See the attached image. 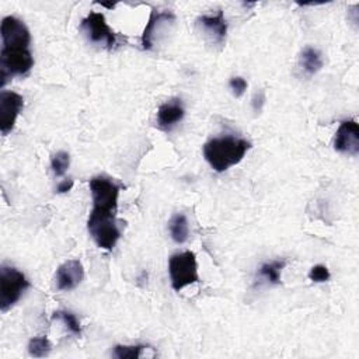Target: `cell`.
<instances>
[{"label":"cell","mask_w":359,"mask_h":359,"mask_svg":"<svg viewBox=\"0 0 359 359\" xmlns=\"http://www.w3.org/2000/svg\"><path fill=\"white\" fill-rule=\"evenodd\" d=\"M93 208L87 219V230L93 241L105 251H112L122 236L116 219L118 198L122 184L108 175H95L90 180Z\"/></svg>","instance_id":"1"},{"label":"cell","mask_w":359,"mask_h":359,"mask_svg":"<svg viewBox=\"0 0 359 359\" xmlns=\"http://www.w3.org/2000/svg\"><path fill=\"white\" fill-rule=\"evenodd\" d=\"M0 86L14 77L27 76L34 67L31 34L25 22L14 15H6L0 25Z\"/></svg>","instance_id":"2"},{"label":"cell","mask_w":359,"mask_h":359,"mask_svg":"<svg viewBox=\"0 0 359 359\" xmlns=\"http://www.w3.org/2000/svg\"><path fill=\"white\" fill-rule=\"evenodd\" d=\"M251 149V143L238 136L224 135L209 139L203 144V157L216 172H224L238 164Z\"/></svg>","instance_id":"3"},{"label":"cell","mask_w":359,"mask_h":359,"mask_svg":"<svg viewBox=\"0 0 359 359\" xmlns=\"http://www.w3.org/2000/svg\"><path fill=\"white\" fill-rule=\"evenodd\" d=\"M79 29L90 43L102 46L108 50H114L122 42V36L112 31L105 20V15L100 11H90L81 20Z\"/></svg>","instance_id":"4"},{"label":"cell","mask_w":359,"mask_h":359,"mask_svg":"<svg viewBox=\"0 0 359 359\" xmlns=\"http://www.w3.org/2000/svg\"><path fill=\"white\" fill-rule=\"evenodd\" d=\"M31 287L27 276L15 266L3 264L0 266V309L7 311Z\"/></svg>","instance_id":"5"},{"label":"cell","mask_w":359,"mask_h":359,"mask_svg":"<svg viewBox=\"0 0 359 359\" xmlns=\"http://www.w3.org/2000/svg\"><path fill=\"white\" fill-rule=\"evenodd\" d=\"M168 275L171 287L175 292L196 283L199 280V273L195 252L187 250L172 254L168 259Z\"/></svg>","instance_id":"6"},{"label":"cell","mask_w":359,"mask_h":359,"mask_svg":"<svg viewBox=\"0 0 359 359\" xmlns=\"http://www.w3.org/2000/svg\"><path fill=\"white\" fill-rule=\"evenodd\" d=\"M196 27L203 34L205 39L217 46H223L227 35V21L224 13L217 10L215 14H202L196 18Z\"/></svg>","instance_id":"7"},{"label":"cell","mask_w":359,"mask_h":359,"mask_svg":"<svg viewBox=\"0 0 359 359\" xmlns=\"http://www.w3.org/2000/svg\"><path fill=\"white\" fill-rule=\"evenodd\" d=\"M24 107L21 94L11 90H1L0 93V130L8 135L17 122V118Z\"/></svg>","instance_id":"8"},{"label":"cell","mask_w":359,"mask_h":359,"mask_svg":"<svg viewBox=\"0 0 359 359\" xmlns=\"http://www.w3.org/2000/svg\"><path fill=\"white\" fill-rule=\"evenodd\" d=\"M175 22V14L170 10H151L150 17L142 34V48L151 50L156 46V36H160L165 28Z\"/></svg>","instance_id":"9"},{"label":"cell","mask_w":359,"mask_h":359,"mask_svg":"<svg viewBox=\"0 0 359 359\" xmlns=\"http://www.w3.org/2000/svg\"><path fill=\"white\" fill-rule=\"evenodd\" d=\"M334 150L341 154L358 156L359 154V125L353 119L341 121L335 136Z\"/></svg>","instance_id":"10"},{"label":"cell","mask_w":359,"mask_h":359,"mask_svg":"<svg viewBox=\"0 0 359 359\" xmlns=\"http://www.w3.org/2000/svg\"><path fill=\"white\" fill-rule=\"evenodd\" d=\"M55 285L60 292L76 289L84 279V266L80 259L73 258L60 264L55 272Z\"/></svg>","instance_id":"11"},{"label":"cell","mask_w":359,"mask_h":359,"mask_svg":"<svg viewBox=\"0 0 359 359\" xmlns=\"http://www.w3.org/2000/svg\"><path fill=\"white\" fill-rule=\"evenodd\" d=\"M185 116V107L181 98H170L163 102L156 114V126L163 132H171Z\"/></svg>","instance_id":"12"},{"label":"cell","mask_w":359,"mask_h":359,"mask_svg":"<svg viewBox=\"0 0 359 359\" xmlns=\"http://www.w3.org/2000/svg\"><path fill=\"white\" fill-rule=\"evenodd\" d=\"M323 65H324L323 55L318 49L313 46H306L302 49L299 55V67L306 76L309 77L314 76L323 69Z\"/></svg>","instance_id":"13"},{"label":"cell","mask_w":359,"mask_h":359,"mask_svg":"<svg viewBox=\"0 0 359 359\" xmlns=\"http://www.w3.org/2000/svg\"><path fill=\"white\" fill-rule=\"evenodd\" d=\"M170 236L177 244H184L189 238V226L188 219L184 213H175L168 222Z\"/></svg>","instance_id":"14"},{"label":"cell","mask_w":359,"mask_h":359,"mask_svg":"<svg viewBox=\"0 0 359 359\" xmlns=\"http://www.w3.org/2000/svg\"><path fill=\"white\" fill-rule=\"evenodd\" d=\"M285 265H286L285 259L266 261L259 266L257 276L264 279L269 285H279L280 283V272L285 268Z\"/></svg>","instance_id":"15"},{"label":"cell","mask_w":359,"mask_h":359,"mask_svg":"<svg viewBox=\"0 0 359 359\" xmlns=\"http://www.w3.org/2000/svg\"><path fill=\"white\" fill-rule=\"evenodd\" d=\"M52 351V345L45 335H38L29 339L28 342V353L34 358L48 356Z\"/></svg>","instance_id":"16"},{"label":"cell","mask_w":359,"mask_h":359,"mask_svg":"<svg viewBox=\"0 0 359 359\" xmlns=\"http://www.w3.org/2000/svg\"><path fill=\"white\" fill-rule=\"evenodd\" d=\"M52 320H59L65 324V327L73 334V335H77L80 337L81 335V325H80V321L77 320V317L72 313V311H67V310H56L53 314H52Z\"/></svg>","instance_id":"17"},{"label":"cell","mask_w":359,"mask_h":359,"mask_svg":"<svg viewBox=\"0 0 359 359\" xmlns=\"http://www.w3.org/2000/svg\"><path fill=\"white\" fill-rule=\"evenodd\" d=\"M69 165H70V154L65 150H59L50 157V168L55 177H63Z\"/></svg>","instance_id":"18"},{"label":"cell","mask_w":359,"mask_h":359,"mask_svg":"<svg viewBox=\"0 0 359 359\" xmlns=\"http://www.w3.org/2000/svg\"><path fill=\"white\" fill-rule=\"evenodd\" d=\"M146 345L136 344V345H115L114 346V356L119 359H139L142 352L146 349Z\"/></svg>","instance_id":"19"},{"label":"cell","mask_w":359,"mask_h":359,"mask_svg":"<svg viewBox=\"0 0 359 359\" xmlns=\"http://www.w3.org/2000/svg\"><path fill=\"white\" fill-rule=\"evenodd\" d=\"M331 278V273H330V269L323 265V264H318V265H314L310 271H309V279L314 283H324L327 280H330Z\"/></svg>","instance_id":"20"},{"label":"cell","mask_w":359,"mask_h":359,"mask_svg":"<svg viewBox=\"0 0 359 359\" xmlns=\"http://www.w3.org/2000/svg\"><path fill=\"white\" fill-rule=\"evenodd\" d=\"M247 87H248V83H247V80H245L244 77H241V76H233V77L229 80V88L231 90L233 95L237 97V98L241 97V95L245 93Z\"/></svg>","instance_id":"21"},{"label":"cell","mask_w":359,"mask_h":359,"mask_svg":"<svg viewBox=\"0 0 359 359\" xmlns=\"http://www.w3.org/2000/svg\"><path fill=\"white\" fill-rule=\"evenodd\" d=\"M265 101H266V97H265V91L264 90H259V91H255L254 95H252V100H251V107H252V111L255 114L261 112L262 111V107L265 105Z\"/></svg>","instance_id":"22"},{"label":"cell","mask_w":359,"mask_h":359,"mask_svg":"<svg viewBox=\"0 0 359 359\" xmlns=\"http://www.w3.org/2000/svg\"><path fill=\"white\" fill-rule=\"evenodd\" d=\"M73 180L72 178H66V180H62L59 184H57V187H56V192L57 194H66V192H69L72 188H73Z\"/></svg>","instance_id":"23"},{"label":"cell","mask_w":359,"mask_h":359,"mask_svg":"<svg viewBox=\"0 0 359 359\" xmlns=\"http://www.w3.org/2000/svg\"><path fill=\"white\" fill-rule=\"evenodd\" d=\"M102 7H107V8H114L115 4L114 3H100Z\"/></svg>","instance_id":"24"}]
</instances>
